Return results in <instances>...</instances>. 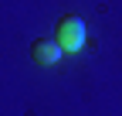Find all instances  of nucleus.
Returning a JSON list of instances; mask_svg holds the SVG:
<instances>
[{
  "instance_id": "obj_2",
  "label": "nucleus",
  "mask_w": 122,
  "mask_h": 116,
  "mask_svg": "<svg viewBox=\"0 0 122 116\" xmlns=\"http://www.w3.org/2000/svg\"><path fill=\"white\" fill-rule=\"evenodd\" d=\"M30 55H34L37 65H58L61 55H65V48L58 45V38H37L34 45H30Z\"/></svg>"
},
{
  "instance_id": "obj_1",
  "label": "nucleus",
  "mask_w": 122,
  "mask_h": 116,
  "mask_svg": "<svg viewBox=\"0 0 122 116\" xmlns=\"http://www.w3.org/2000/svg\"><path fill=\"white\" fill-rule=\"evenodd\" d=\"M54 38H58V45L65 48V55L81 51V48H85V38H88L85 21L78 17V14H65V17L58 21V27H54Z\"/></svg>"
}]
</instances>
